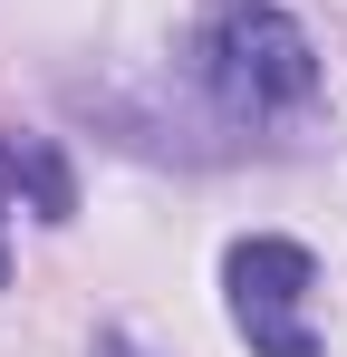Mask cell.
Segmentation results:
<instances>
[{"mask_svg":"<svg viewBox=\"0 0 347 357\" xmlns=\"http://www.w3.org/2000/svg\"><path fill=\"white\" fill-rule=\"evenodd\" d=\"M309 290H318L309 241L251 232V241H231V251H222V299H231V328L251 338V357H318Z\"/></svg>","mask_w":347,"mask_h":357,"instance_id":"7a4b0ae2","label":"cell"},{"mask_svg":"<svg viewBox=\"0 0 347 357\" xmlns=\"http://www.w3.org/2000/svg\"><path fill=\"white\" fill-rule=\"evenodd\" d=\"M97 357H145V348H135L125 328H97Z\"/></svg>","mask_w":347,"mask_h":357,"instance_id":"5b68a950","label":"cell"},{"mask_svg":"<svg viewBox=\"0 0 347 357\" xmlns=\"http://www.w3.org/2000/svg\"><path fill=\"white\" fill-rule=\"evenodd\" d=\"M20 193L39 203V222H68L77 213V174H68V155H58L49 135H20Z\"/></svg>","mask_w":347,"mask_h":357,"instance_id":"3957f363","label":"cell"},{"mask_svg":"<svg viewBox=\"0 0 347 357\" xmlns=\"http://www.w3.org/2000/svg\"><path fill=\"white\" fill-rule=\"evenodd\" d=\"M20 203V135H0V213Z\"/></svg>","mask_w":347,"mask_h":357,"instance_id":"277c9868","label":"cell"},{"mask_svg":"<svg viewBox=\"0 0 347 357\" xmlns=\"http://www.w3.org/2000/svg\"><path fill=\"white\" fill-rule=\"evenodd\" d=\"M0 280H10V251H0Z\"/></svg>","mask_w":347,"mask_h":357,"instance_id":"8992f818","label":"cell"},{"mask_svg":"<svg viewBox=\"0 0 347 357\" xmlns=\"http://www.w3.org/2000/svg\"><path fill=\"white\" fill-rule=\"evenodd\" d=\"M193 77H203V97L222 116L270 126V116H299L318 97V39L280 0H213L203 29H193Z\"/></svg>","mask_w":347,"mask_h":357,"instance_id":"6da1fadb","label":"cell"}]
</instances>
